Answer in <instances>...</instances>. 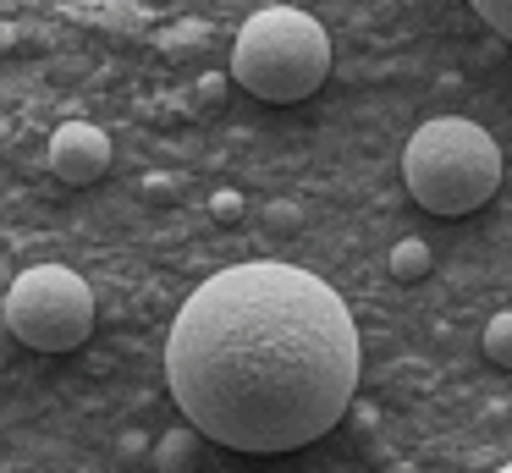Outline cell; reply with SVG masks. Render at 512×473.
I'll use <instances>...</instances> for the list:
<instances>
[{"label": "cell", "instance_id": "obj_11", "mask_svg": "<svg viewBox=\"0 0 512 473\" xmlns=\"http://www.w3.org/2000/svg\"><path fill=\"white\" fill-rule=\"evenodd\" d=\"M210 215L226 220V226L243 220V193H237V187H215V193H210Z\"/></svg>", "mask_w": 512, "mask_h": 473}, {"label": "cell", "instance_id": "obj_9", "mask_svg": "<svg viewBox=\"0 0 512 473\" xmlns=\"http://www.w3.org/2000/svg\"><path fill=\"white\" fill-rule=\"evenodd\" d=\"M138 193H144L149 204H177V198H182V182H177V176H166V171H149L144 182H138Z\"/></svg>", "mask_w": 512, "mask_h": 473}, {"label": "cell", "instance_id": "obj_8", "mask_svg": "<svg viewBox=\"0 0 512 473\" xmlns=\"http://www.w3.org/2000/svg\"><path fill=\"white\" fill-rule=\"evenodd\" d=\"M479 347H485V358L496 363V369H512V308L490 319V325H485V341H479Z\"/></svg>", "mask_w": 512, "mask_h": 473}, {"label": "cell", "instance_id": "obj_7", "mask_svg": "<svg viewBox=\"0 0 512 473\" xmlns=\"http://www.w3.org/2000/svg\"><path fill=\"white\" fill-rule=\"evenodd\" d=\"M391 281H402V286H413V281H424V275L435 270V253H430V242H419V237H402L397 248H391Z\"/></svg>", "mask_w": 512, "mask_h": 473}, {"label": "cell", "instance_id": "obj_1", "mask_svg": "<svg viewBox=\"0 0 512 473\" xmlns=\"http://www.w3.org/2000/svg\"><path fill=\"white\" fill-rule=\"evenodd\" d=\"M358 325L298 264H232L177 308L166 385L204 440L276 457L342 424L358 396Z\"/></svg>", "mask_w": 512, "mask_h": 473}, {"label": "cell", "instance_id": "obj_3", "mask_svg": "<svg viewBox=\"0 0 512 473\" xmlns=\"http://www.w3.org/2000/svg\"><path fill=\"white\" fill-rule=\"evenodd\" d=\"M232 77L265 105H298L331 77V33L298 6H265L237 33Z\"/></svg>", "mask_w": 512, "mask_h": 473}, {"label": "cell", "instance_id": "obj_12", "mask_svg": "<svg viewBox=\"0 0 512 473\" xmlns=\"http://www.w3.org/2000/svg\"><path fill=\"white\" fill-rule=\"evenodd\" d=\"M298 220H303L298 204H265V226H270V231H292Z\"/></svg>", "mask_w": 512, "mask_h": 473}, {"label": "cell", "instance_id": "obj_2", "mask_svg": "<svg viewBox=\"0 0 512 473\" xmlns=\"http://www.w3.org/2000/svg\"><path fill=\"white\" fill-rule=\"evenodd\" d=\"M402 182L430 215H468L501 187V149L479 121L435 116L402 149Z\"/></svg>", "mask_w": 512, "mask_h": 473}, {"label": "cell", "instance_id": "obj_10", "mask_svg": "<svg viewBox=\"0 0 512 473\" xmlns=\"http://www.w3.org/2000/svg\"><path fill=\"white\" fill-rule=\"evenodd\" d=\"M468 6H474L479 17H485V28H496L501 39L512 44V0H468Z\"/></svg>", "mask_w": 512, "mask_h": 473}, {"label": "cell", "instance_id": "obj_14", "mask_svg": "<svg viewBox=\"0 0 512 473\" xmlns=\"http://www.w3.org/2000/svg\"><path fill=\"white\" fill-rule=\"evenodd\" d=\"M496 473H512V462H501V468H496Z\"/></svg>", "mask_w": 512, "mask_h": 473}, {"label": "cell", "instance_id": "obj_13", "mask_svg": "<svg viewBox=\"0 0 512 473\" xmlns=\"http://www.w3.org/2000/svg\"><path fill=\"white\" fill-rule=\"evenodd\" d=\"M221 94H226V77H215V72H204V77H199V105H204V110H210V105H215V99H221Z\"/></svg>", "mask_w": 512, "mask_h": 473}, {"label": "cell", "instance_id": "obj_6", "mask_svg": "<svg viewBox=\"0 0 512 473\" xmlns=\"http://www.w3.org/2000/svg\"><path fill=\"white\" fill-rule=\"evenodd\" d=\"M193 457H199V429H171V435L155 440V473H188Z\"/></svg>", "mask_w": 512, "mask_h": 473}, {"label": "cell", "instance_id": "obj_5", "mask_svg": "<svg viewBox=\"0 0 512 473\" xmlns=\"http://www.w3.org/2000/svg\"><path fill=\"white\" fill-rule=\"evenodd\" d=\"M45 160H50V171H56L61 182L89 187V182H100V176L111 171V138H105L94 121H67V127H56Z\"/></svg>", "mask_w": 512, "mask_h": 473}, {"label": "cell", "instance_id": "obj_4", "mask_svg": "<svg viewBox=\"0 0 512 473\" xmlns=\"http://www.w3.org/2000/svg\"><path fill=\"white\" fill-rule=\"evenodd\" d=\"M6 330L34 352H72L94 330V292L67 264H34L6 292Z\"/></svg>", "mask_w": 512, "mask_h": 473}]
</instances>
